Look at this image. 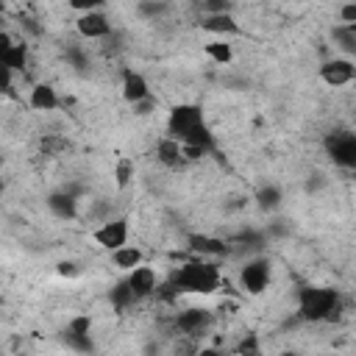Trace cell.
<instances>
[{
	"label": "cell",
	"mask_w": 356,
	"mask_h": 356,
	"mask_svg": "<svg viewBox=\"0 0 356 356\" xmlns=\"http://www.w3.org/2000/svg\"><path fill=\"white\" fill-rule=\"evenodd\" d=\"M281 189L275 186V184H264V186H259V192H256V206L261 209V211H275V209H281Z\"/></svg>",
	"instance_id": "cell-23"
},
{
	"label": "cell",
	"mask_w": 356,
	"mask_h": 356,
	"mask_svg": "<svg viewBox=\"0 0 356 356\" xmlns=\"http://www.w3.org/2000/svg\"><path fill=\"white\" fill-rule=\"evenodd\" d=\"M78 273H81V267H78L75 261H61V264H58V275L72 278V275H78Z\"/></svg>",
	"instance_id": "cell-28"
},
{
	"label": "cell",
	"mask_w": 356,
	"mask_h": 356,
	"mask_svg": "<svg viewBox=\"0 0 356 356\" xmlns=\"http://www.w3.org/2000/svg\"><path fill=\"white\" fill-rule=\"evenodd\" d=\"M331 39H334V44L339 47V53H342L345 58H353V56H356V33H353L348 25H337V28L331 31Z\"/></svg>",
	"instance_id": "cell-22"
},
{
	"label": "cell",
	"mask_w": 356,
	"mask_h": 356,
	"mask_svg": "<svg viewBox=\"0 0 356 356\" xmlns=\"http://www.w3.org/2000/svg\"><path fill=\"white\" fill-rule=\"evenodd\" d=\"M167 11H170V6H167V3H153V0L136 3V14H139V17H145V19H150V22L161 19Z\"/></svg>",
	"instance_id": "cell-26"
},
{
	"label": "cell",
	"mask_w": 356,
	"mask_h": 356,
	"mask_svg": "<svg viewBox=\"0 0 356 356\" xmlns=\"http://www.w3.org/2000/svg\"><path fill=\"white\" fill-rule=\"evenodd\" d=\"M0 67H6L11 72H22L28 67V44L14 42L8 31L0 33Z\"/></svg>",
	"instance_id": "cell-11"
},
{
	"label": "cell",
	"mask_w": 356,
	"mask_h": 356,
	"mask_svg": "<svg viewBox=\"0 0 356 356\" xmlns=\"http://www.w3.org/2000/svg\"><path fill=\"white\" fill-rule=\"evenodd\" d=\"M75 31L81 39H89V42H106L111 33H114V25H111V17L103 11V8H95V11H86L75 19Z\"/></svg>",
	"instance_id": "cell-8"
},
{
	"label": "cell",
	"mask_w": 356,
	"mask_h": 356,
	"mask_svg": "<svg viewBox=\"0 0 356 356\" xmlns=\"http://www.w3.org/2000/svg\"><path fill=\"white\" fill-rule=\"evenodd\" d=\"M337 14H339V25H356V3H342Z\"/></svg>",
	"instance_id": "cell-27"
},
{
	"label": "cell",
	"mask_w": 356,
	"mask_h": 356,
	"mask_svg": "<svg viewBox=\"0 0 356 356\" xmlns=\"http://www.w3.org/2000/svg\"><path fill=\"white\" fill-rule=\"evenodd\" d=\"M206 125V114L197 103H175L167 114V136L186 142Z\"/></svg>",
	"instance_id": "cell-3"
},
{
	"label": "cell",
	"mask_w": 356,
	"mask_h": 356,
	"mask_svg": "<svg viewBox=\"0 0 356 356\" xmlns=\"http://www.w3.org/2000/svg\"><path fill=\"white\" fill-rule=\"evenodd\" d=\"M156 161L164 167V170H184L189 161H186V153H184V145L172 136H161L159 145H156Z\"/></svg>",
	"instance_id": "cell-13"
},
{
	"label": "cell",
	"mask_w": 356,
	"mask_h": 356,
	"mask_svg": "<svg viewBox=\"0 0 356 356\" xmlns=\"http://www.w3.org/2000/svg\"><path fill=\"white\" fill-rule=\"evenodd\" d=\"M61 342H64L72 353H89V350L95 348L89 314H78V317L67 320V325H64V331H61Z\"/></svg>",
	"instance_id": "cell-9"
},
{
	"label": "cell",
	"mask_w": 356,
	"mask_h": 356,
	"mask_svg": "<svg viewBox=\"0 0 356 356\" xmlns=\"http://www.w3.org/2000/svg\"><path fill=\"white\" fill-rule=\"evenodd\" d=\"M131 239V220L125 214H117L106 222H100L95 231H92V242H97V248L114 253L120 248H125Z\"/></svg>",
	"instance_id": "cell-5"
},
{
	"label": "cell",
	"mask_w": 356,
	"mask_h": 356,
	"mask_svg": "<svg viewBox=\"0 0 356 356\" xmlns=\"http://www.w3.org/2000/svg\"><path fill=\"white\" fill-rule=\"evenodd\" d=\"M278 356H303V353H298V350H292V348H286V350H281Z\"/></svg>",
	"instance_id": "cell-30"
},
{
	"label": "cell",
	"mask_w": 356,
	"mask_h": 356,
	"mask_svg": "<svg viewBox=\"0 0 356 356\" xmlns=\"http://www.w3.org/2000/svg\"><path fill=\"white\" fill-rule=\"evenodd\" d=\"M270 278H273V267H270V259H264V256H250V259H245V264L239 267V286H242V292H248V295H261V292H267Z\"/></svg>",
	"instance_id": "cell-6"
},
{
	"label": "cell",
	"mask_w": 356,
	"mask_h": 356,
	"mask_svg": "<svg viewBox=\"0 0 356 356\" xmlns=\"http://www.w3.org/2000/svg\"><path fill=\"white\" fill-rule=\"evenodd\" d=\"M200 31L211 33V39H231V36L242 33V25L236 22L234 14H214V17L200 19Z\"/></svg>",
	"instance_id": "cell-16"
},
{
	"label": "cell",
	"mask_w": 356,
	"mask_h": 356,
	"mask_svg": "<svg viewBox=\"0 0 356 356\" xmlns=\"http://www.w3.org/2000/svg\"><path fill=\"white\" fill-rule=\"evenodd\" d=\"M108 300H111V306H114L117 312H128V309H134L136 303H142V300L134 295V289L128 286V281H125V278H122V281H117V284L111 286Z\"/></svg>",
	"instance_id": "cell-21"
},
{
	"label": "cell",
	"mask_w": 356,
	"mask_h": 356,
	"mask_svg": "<svg viewBox=\"0 0 356 356\" xmlns=\"http://www.w3.org/2000/svg\"><path fill=\"white\" fill-rule=\"evenodd\" d=\"M342 312V295L334 286H303L298 292V317L303 323H334Z\"/></svg>",
	"instance_id": "cell-2"
},
{
	"label": "cell",
	"mask_w": 356,
	"mask_h": 356,
	"mask_svg": "<svg viewBox=\"0 0 356 356\" xmlns=\"http://www.w3.org/2000/svg\"><path fill=\"white\" fill-rule=\"evenodd\" d=\"M189 250L197 256V259H217V256H225L231 248L225 239H217V236H209V234H192L189 239Z\"/></svg>",
	"instance_id": "cell-17"
},
{
	"label": "cell",
	"mask_w": 356,
	"mask_h": 356,
	"mask_svg": "<svg viewBox=\"0 0 356 356\" xmlns=\"http://www.w3.org/2000/svg\"><path fill=\"white\" fill-rule=\"evenodd\" d=\"M17 356H22V353H17Z\"/></svg>",
	"instance_id": "cell-32"
},
{
	"label": "cell",
	"mask_w": 356,
	"mask_h": 356,
	"mask_svg": "<svg viewBox=\"0 0 356 356\" xmlns=\"http://www.w3.org/2000/svg\"><path fill=\"white\" fill-rule=\"evenodd\" d=\"M323 150L334 161V167L356 172V134L353 131H331V134H325Z\"/></svg>",
	"instance_id": "cell-4"
},
{
	"label": "cell",
	"mask_w": 356,
	"mask_h": 356,
	"mask_svg": "<svg viewBox=\"0 0 356 356\" xmlns=\"http://www.w3.org/2000/svg\"><path fill=\"white\" fill-rule=\"evenodd\" d=\"M236 356H264V348H261V337L256 331H248L242 334V339L236 342Z\"/></svg>",
	"instance_id": "cell-25"
},
{
	"label": "cell",
	"mask_w": 356,
	"mask_h": 356,
	"mask_svg": "<svg viewBox=\"0 0 356 356\" xmlns=\"http://www.w3.org/2000/svg\"><path fill=\"white\" fill-rule=\"evenodd\" d=\"M203 53H206V58L214 61L217 67H225V64L234 61V44H231L228 39H209V42L203 44Z\"/></svg>",
	"instance_id": "cell-20"
},
{
	"label": "cell",
	"mask_w": 356,
	"mask_h": 356,
	"mask_svg": "<svg viewBox=\"0 0 356 356\" xmlns=\"http://www.w3.org/2000/svg\"><path fill=\"white\" fill-rule=\"evenodd\" d=\"M348 28H350V31H353V33H356V25H348Z\"/></svg>",
	"instance_id": "cell-31"
},
{
	"label": "cell",
	"mask_w": 356,
	"mask_h": 356,
	"mask_svg": "<svg viewBox=\"0 0 356 356\" xmlns=\"http://www.w3.org/2000/svg\"><path fill=\"white\" fill-rule=\"evenodd\" d=\"M195 356H222V350H217V348H200Z\"/></svg>",
	"instance_id": "cell-29"
},
{
	"label": "cell",
	"mask_w": 356,
	"mask_h": 356,
	"mask_svg": "<svg viewBox=\"0 0 356 356\" xmlns=\"http://www.w3.org/2000/svg\"><path fill=\"white\" fill-rule=\"evenodd\" d=\"M134 172H136V167H134V159H128V156H120V159L114 161V170H111L117 189H125V186L134 181Z\"/></svg>",
	"instance_id": "cell-24"
},
{
	"label": "cell",
	"mask_w": 356,
	"mask_h": 356,
	"mask_svg": "<svg viewBox=\"0 0 356 356\" xmlns=\"http://www.w3.org/2000/svg\"><path fill=\"white\" fill-rule=\"evenodd\" d=\"M320 81L331 89H339V86H348L356 81V61L353 58H345V56H334L328 61L320 64Z\"/></svg>",
	"instance_id": "cell-10"
},
{
	"label": "cell",
	"mask_w": 356,
	"mask_h": 356,
	"mask_svg": "<svg viewBox=\"0 0 356 356\" xmlns=\"http://www.w3.org/2000/svg\"><path fill=\"white\" fill-rule=\"evenodd\" d=\"M222 286V273L209 259H189L170 273L167 289L172 295H214Z\"/></svg>",
	"instance_id": "cell-1"
},
{
	"label": "cell",
	"mask_w": 356,
	"mask_h": 356,
	"mask_svg": "<svg viewBox=\"0 0 356 356\" xmlns=\"http://www.w3.org/2000/svg\"><path fill=\"white\" fill-rule=\"evenodd\" d=\"M28 106L33 111H56L61 106V97H58L56 86H50V83L42 81V83H33V89L28 95Z\"/></svg>",
	"instance_id": "cell-18"
},
{
	"label": "cell",
	"mask_w": 356,
	"mask_h": 356,
	"mask_svg": "<svg viewBox=\"0 0 356 356\" xmlns=\"http://www.w3.org/2000/svg\"><path fill=\"white\" fill-rule=\"evenodd\" d=\"M125 281H128V286L134 289V295H136L139 300H147V298H153V295L161 289V281H159L156 270L147 267V264H142V267L125 273Z\"/></svg>",
	"instance_id": "cell-12"
},
{
	"label": "cell",
	"mask_w": 356,
	"mask_h": 356,
	"mask_svg": "<svg viewBox=\"0 0 356 356\" xmlns=\"http://www.w3.org/2000/svg\"><path fill=\"white\" fill-rule=\"evenodd\" d=\"M108 256H111V264L117 270H122V273H131V270H136V267L145 264V253L136 245H125V248H120V250H114Z\"/></svg>",
	"instance_id": "cell-19"
},
{
	"label": "cell",
	"mask_w": 356,
	"mask_h": 356,
	"mask_svg": "<svg viewBox=\"0 0 356 356\" xmlns=\"http://www.w3.org/2000/svg\"><path fill=\"white\" fill-rule=\"evenodd\" d=\"M120 89H122V100L131 103V106H139V103L150 100V83L136 70H125L122 72V86Z\"/></svg>",
	"instance_id": "cell-15"
},
{
	"label": "cell",
	"mask_w": 356,
	"mask_h": 356,
	"mask_svg": "<svg viewBox=\"0 0 356 356\" xmlns=\"http://www.w3.org/2000/svg\"><path fill=\"white\" fill-rule=\"evenodd\" d=\"M214 325V314L209 309H200V306H189V309H181L172 320V328L184 337V339H200L211 331Z\"/></svg>",
	"instance_id": "cell-7"
},
{
	"label": "cell",
	"mask_w": 356,
	"mask_h": 356,
	"mask_svg": "<svg viewBox=\"0 0 356 356\" xmlns=\"http://www.w3.org/2000/svg\"><path fill=\"white\" fill-rule=\"evenodd\" d=\"M44 206H47V211H50L56 220L72 222V220L78 217V197H75V192H70V189H56V192H50L47 200H44Z\"/></svg>",
	"instance_id": "cell-14"
}]
</instances>
